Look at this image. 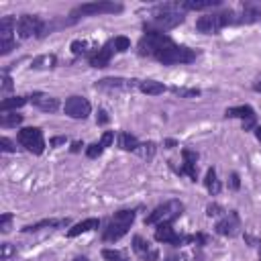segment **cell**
<instances>
[{"label":"cell","instance_id":"6da1fadb","mask_svg":"<svg viewBox=\"0 0 261 261\" xmlns=\"http://www.w3.org/2000/svg\"><path fill=\"white\" fill-rule=\"evenodd\" d=\"M139 53L153 57L163 65H181L196 59V51L177 45L171 37L163 33H145L139 41Z\"/></svg>","mask_w":261,"mask_h":261},{"label":"cell","instance_id":"7a4b0ae2","mask_svg":"<svg viewBox=\"0 0 261 261\" xmlns=\"http://www.w3.org/2000/svg\"><path fill=\"white\" fill-rule=\"evenodd\" d=\"M184 8L181 4H161L151 12V18L143 24L145 33H163L175 29L184 22Z\"/></svg>","mask_w":261,"mask_h":261},{"label":"cell","instance_id":"3957f363","mask_svg":"<svg viewBox=\"0 0 261 261\" xmlns=\"http://www.w3.org/2000/svg\"><path fill=\"white\" fill-rule=\"evenodd\" d=\"M226 24H241V14L234 10H222V12H212L206 16H200L196 22V29L204 35H212L218 33L220 29H224Z\"/></svg>","mask_w":261,"mask_h":261},{"label":"cell","instance_id":"277c9868","mask_svg":"<svg viewBox=\"0 0 261 261\" xmlns=\"http://www.w3.org/2000/svg\"><path fill=\"white\" fill-rule=\"evenodd\" d=\"M133 220H135V210H118V212H114V216L110 218L108 228L104 230L102 239H104L106 243L118 241L120 237H124V234L128 232Z\"/></svg>","mask_w":261,"mask_h":261},{"label":"cell","instance_id":"5b68a950","mask_svg":"<svg viewBox=\"0 0 261 261\" xmlns=\"http://www.w3.org/2000/svg\"><path fill=\"white\" fill-rule=\"evenodd\" d=\"M184 210V204L179 200H167L163 204H159L147 218H145V224H151V226H157V224H163V222H173Z\"/></svg>","mask_w":261,"mask_h":261},{"label":"cell","instance_id":"8992f818","mask_svg":"<svg viewBox=\"0 0 261 261\" xmlns=\"http://www.w3.org/2000/svg\"><path fill=\"white\" fill-rule=\"evenodd\" d=\"M122 12V4L118 2H88L80 4L77 8L71 10V16H96V14H116Z\"/></svg>","mask_w":261,"mask_h":261},{"label":"cell","instance_id":"52a82bcc","mask_svg":"<svg viewBox=\"0 0 261 261\" xmlns=\"http://www.w3.org/2000/svg\"><path fill=\"white\" fill-rule=\"evenodd\" d=\"M16 31L20 39H29V37H43L47 35V24L33 14H22L16 22Z\"/></svg>","mask_w":261,"mask_h":261},{"label":"cell","instance_id":"ba28073f","mask_svg":"<svg viewBox=\"0 0 261 261\" xmlns=\"http://www.w3.org/2000/svg\"><path fill=\"white\" fill-rule=\"evenodd\" d=\"M18 143H20L27 151H31V153H35V155H41V153L45 151L43 133H41V128H35V126L20 128V133H18Z\"/></svg>","mask_w":261,"mask_h":261},{"label":"cell","instance_id":"9c48e42d","mask_svg":"<svg viewBox=\"0 0 261 261\" xmlns=\"http://www.w3.org/2000/svg\"><path fill=\"white\" fill-rule=\"evenodd\" d=\"M155 241H159V243H169V245H173V247H179V245H184V243L196 241V237H194V234H177V232L173 230L171 222H163V224H157V228H155Z\"/></svg>","mask_w":261,"mask_h":261},{"label":"cell","instance_id":"30bf717a","mask_svg":"<svg viewBox=\"0 0 261 261\" xmlns=\"http://www.w3.org/2000/svg\"><path fill=\"white\" fill-rule=\"evenodd\" d=\"M65 114L71 116V118H86L90 114V102L84 98V96H71L65 100V106H63Z\"/></svg>","mask_w":261,"mask_h":261},{"label":"cell","instance_id":"8fae6325","mask_svg":"<svg viewBox=\"0 0 261 261\" xmlns=\"http://www.w3.org/2000/svg\"><path fill=\"white\" fill-rule=\"evenodd\" d=\"M239 228H241V218H239V214L234 210L224 214L222 220H218V224H216V232L224 234V237H234L239 232Z\"/></svg>","mask_w":261,"mask_h":261},{"label":"cell","instance_id":"7c38bea8","mask_svg":"<svg viewBox=\"0 0 261 261\" xmlns=\"http://www.w3.org/2000/svg\"><path fill=\"white\" fill-rule=\"evenodd\" d=\"M226 118H243L245 128H253L255 126V110L251 106H234V108H226L224 112Z\"/></svg>","mask_w":261,"mask_h":261},{"label":"cell","instance_id":"4fadbf2b","mask_svg":"<svg viewBox=\"0 0 261 261\" xmlns=\"http://www.w3.org/2000/svg\"><path fill=\"white\" fill-rule=\"evenodd\" d=\"M112 51H114V47H112V41H110V43H106L104 47L96 49L94 53H90V55H88V61H90V65H92V67H106V65L110 63Z\"/></svg>","mask_w":261,"mask_h":261},{"label":"cell","instance_id":"5bb4252c","mask_svg":"<svg viewBox=\"0 0 261 261\" xmlns=\"http://www.w3.org/2000/svg\"><path fill=\"white\" fill-rule=\"evenodd\" d=\"M133 249H135V253H137L143 261H157V259H159V253H157L155 249H151L149 243H147L143 237H139V234L133 239Z\"/></svg>","mask_w":261,"mask_h":261},{"label":"cell","instance_id":"9a60e30c","mask_svg":"<svg viewBox=\"0 0 261 261\" xmlns=\"http://www.w3.org/2000/svg\"><path fill=\"white\" fill-rule=\"evenodd\" d=\"M96 88L102 90H133L135 80H122V77H104L96 84Z\"/></svg>","mask_w":261,"mask_h":261},{"label":"cell","instance_id":"2e32d148","mask_svg":"<svg viewBox=\"0 0 261 261\" xmlns=\"http://www.w3.org/2000/svg\"><path fill=\"white\" fill-rule=\"evenodd\" d=\"M31 102H33L37 108L45 110V112H53V110H57V108H59V100H57V98L47 96V94H41V92L33 94V96H31Z\"/></svg>","mask_w":261,"mask_h":261},{"label":"cell","instance_id":"e0dca14e","mask_svg":"<svg viewBox=\"0 0 261 261\" xmlns=\"http://www.w3.org/2000/svg\"><path fill=\"white\" fill-rule=\"evenodd\" d=\"M181 155H184V167H181V173H188L192 179H196V177H198V167H196L198 153H196V151H190V149H184Z\"/></svg>","mask_w":261,"mask_h":261},{"label":"cell","instance_id":"ac0fdd59","mask_svg":"<svg viewBox=\"0 0 261 261\" xmlns=\"http://www.w3.org/2000/svg\"><path fill=\"white\" fill-rule=\"evenodd\" d=\"M98 224H100V220H98V218H86V220H82V222L73 224V226L67 230V237H77V234H82V232L94 230V228H98Z\"/></svg>","mask_w":261,"mask_h":261},{"label":"cell","instance_id":"d6986e66","mask_svg":"<svg viewBox=\"0 0 261 261\" xmlns=\"http://www.w3.org/2000/svg\"><path fill=\"white\" fill-rule=\"evenodd\" d=\"M218 4H220L218 0H188V2H181V8L184 10H206V8H214Z\"/></svg>","mask_w":261,"mask_h":261},{"label":"cell","instance_id":"ffe728a7","mask_svg":"<svg viewBox=\"0 0 261 261\" xmlns=\"http://www.w3.org/2000/svg\"><path fill=\"white\" fill-rule=\"evenodd\" d=\"M69 220L67 218H45V220H39V222H35V224H29V226H24V232H31V230H39V228H45V226H65Z\"/></svg>","mask_w":261,"mask_h":261},{"label":"cell","instance_id":"44dd1931","mask_svg":"<svg viewBox=\"0 0 261 261\" xmlns=\"http://www.w3.org/2000/svg\"><path fill=\"white\" fill-rule=\"evenodd\" d=\"M139 88H141V92H145L149 96H157V94L165 92V86L161 82H155V80H145V82L139 84Z\"/></svg>","mask_w":261,"mask_h":261},{"label":"cell","instance_id":"7402d4cb","mask_svg":"<svg viewBox=\"0 0 261 261\" xmlns=\"http://www.w3.org/2000/svg\"><path fill=\"white\" fill-rule=\"evenodd\" d=\"M139 145H141V143H139L130 133H124V130H122V133L118 135V147H120V149H124V151H137Z\"/></svg>","mask_w":261,"mask_h":261},{"label":"cell","instance_id":"603a6c76","mask_svg":"<svg viewBox=\"0 0 261 261\" xmlns=\"http://www.w3.org/2000/svg\"><path fill=\"white\" fill-rule=\"evenodd\" d=\"M204 186H206V190H208L210 194H218V192H220V181H218V177H216V169H214V167H210V169L206 171Z\"/></svg>","mask_w":261,"mask_h":261},{"label":"cell","instance_id":"cb8c5ba5","mask_svg":"<svg viewBox=\"0 0 261 261\" xmlns=\"http://www.w3.org/2000/svg\"><path fill=\"white\" fill-rule=\"evenodd\" d=\"M55 63H57V57L55 55H41V57L33 59L31 67L33 69H51V67H55Z\"/></svg>","mask_w":261,"mask_h":261},{"label":"cell","instance_id":"d4e9b609","mask_svg":"<svg viewBox=\"0 0 261 261\" xmlns=\"http://www.w3.org/2000/svg\"><path fill=\"white\" fill-rule=\"evenodd\" d=\"M29 100H27V96H14V98H4L2 100V104H0V108H2V112H8V110H16V108H20V106H24Z\"/></svg>","mask_w":261,"mask_h":261},{"label":"cell","instance_id":"484cf974","mask_svg":"<svg viewBox=\"0 0 261 261\" xmlns=\"http://www.w3.org/2000/svg\"><path fill=\"white\" fill-rule=\"evenodd\" d=\"M20 120H22L20 114H16V112H4L2 118H0V124L2 126H16V124H20Z\"/></svg>","mask_w":261,"mask_h":261},{"label":"cell","instance_id":"4316f807","mask_svg":"<svg viewBox=\"0 0 261 261\" xmlns=\"http://www.w3.org/2000/svg\"><path fill=\"white\" fill-rule=\"evenodd\" d=\"M102 257H104L106 261H128L126 255L120 253V251H116V249H104V251H102Z\"/></svg>","mask_w":261,"mask_h":261},{"label":"cell","instance_id":"83f0119b","mask_svg":"<svg viewBox=\"0 0 261 261\" xmlns=\"http://www.w3.org/2000/svg\"><path fill=\"white\" fill-rule=\"evenodd\" d=\"M137 153L141 155V157H145V159H151L153 155H155V143H141L139 145V149H137Z\"/></svg>","mask_w":261,"mask_h":261},{"label":"cell","instance_id":"f1b7e54d","mask_svg":"<svg viewBox=\"0 0 261 261\" xmlns=\"http://www.w3.org/2000/svg\"><path fill=\"white\" fill-rule=\"evenodd\" d=\"M16 255V249L10 245V243H2V247H0V259L2 261H8L10 257H14Z\"/></svg>","mask_w":261,"mask_h":261},{"label":"cell","instance_id":"f546056e","mask_svg":"<svg viewBox=\"0 0 261 261\" xmlns=\"http://www.w3.org/2000/svg\"><path fill=\"white\" fill-rule=\"evenodd\" d=\"M112 47H114V51L122 53V51H126V49L130 47V41H128L126 37H116V39L112 41Z\"/></svg>","mask_w":261,"mask_h":261},{"label":"cell","instance_id":"4dcf8cb0","mask_svg":"<svg viewBox=\"0 0 261 261\" xmlns=\"http://www.w3.org/2000/svg\"><path fill=\"white\" fill-rule=\"evenodd\" d=\"M88 47H90V45H88L86 41H73V43H71V51H73L75 55H86V53H88Z\"/></svg>","mask_w":261,"mask_h":261},{"label":"cell","instance_id":"1f68e13d","mask_svg":"<svg viewBox=\"0 0 261 261\" xmlns=\"http://www.w3.org/2000/svg\"><path fill=\"white\" fill-rule=\"evenodd\" d=\"M102 151H104V147H102L100 143H94V145H90V147H88V151H86V155H88L90 159H96V157H98V155H100Z\"/></svg>","mask_w":261,"mask_h":261},{"label":"cell","instance_id":"d6a6232c","mask_svg":"<svg viewBox=\"0 0 261 261\" xmlns=\"http://www.w3.org/2000/svg\"><path fill=\"white\" fill-rule=\"evenodd\" d=\"M206 214L212 218V216H222L224 214V208L220 206V204H210L208 208H206Z\"/></svg>","mask_w":261,"mask_h":261},{"label":"cell","instance_id":"836d02e7","mask_svg":"<svg viewBox=\"0 0 261 261\" xmlns=\"http://www.w3.org/2000/svg\"><path fill=\"white\" fill-rule=\"evenodd\" d=\"M112 141H114V133H112V130H106V133L102 135V139H100V145L106 149V147L112 145Z\"/></svg>","mask_w":261,"mask_h":261},{"label":"cell","instance_id":"e575fe53","mask_svg":"<svg viewBox=\"0 0 261 261\" xmlns=\"http://www.w3.org/2000/svg\"><path fill=\"white\" fill-rule=\"evenodd\" d=\"M173 94H177V96H186V98H190V96H198L200 92H198V90H186V88H173Z\"/></svg>","mask_w":261,"mask_h":261},{"label":"cell","instance_id":"d590c367","mask_svg":"<svg viewBox=\"0 0 261 261\" xmlns=\"http://www.w3.org/2000/svg\"><path fill=\"white\" fill-rule=\"evenodd\" d=\"M0 145H2V151H6V153H12L16 147H14V143L8 139V137H2L0 139Z\"/></svg>","mask_w":261,"mask_h":261},{"label":"cell","instance_id":"8d00e7d4","mask_svg":"<svg viewBox=\"0 0 261 261\" xmlns=\"http://www.w3.org/2000/svg\"><path fill=\"white\" fill-rule=\"evenodd\" d=\"M10 220H12V214H2V218H0V230H2V232H8Z\"/></svg>","mask_w":261,"mask_h":261},{"label":"cell","instance_id":"74e56055","mask_svg":"<svg viewBox=\"0 0 261 261\" xmlns=\"http://www.w3.org/2000/svg\"><path fill=\"white\" fill-rule=\"evenodd\" d=\"M12 88V82H10V77H8V73L4 71L2 73V92H8Z\"/></svg>","mask_w":261,"mask_h":261},{"label":"cell","instance_id":"f35d334b","mask_svg":"<svg viewBox=\"0 0 261 261\" xmlns=\"http://www.w3.org/2000/svg\"><path fill=\"white\" fill-rule=\"evenodd\" d=\"M239 186H241L239 175H237V173H230V188H232V190H239Z\"/></svg>","mask_w":261,"mask_h":261},{"label":"cell","instance_id":"ab89813d","mask_svg":"<svg viewBox=\"0 0 261 261\" xmlns=\"http://www.w3.org/2000/svg\"><path fill=\"white\" fill-rule=\"evenodd\" d=\"M98 122H100V124H106V122H108V114H106V110H98Z\"/></svg>","mask_w":261,"mask_h":261},{"label":"cell","instance_id":"60d3db41","mask_svg":"<svg viewBox=\"0 0 261 261\" xmlns=\"http://www.w3.org/2000/svg\"><path fill=\"white\" fill-rule=\"evenodd\" d=\"M61 143H65V137H55V139H51V145H61Z\"/></svg>","mask_w":261,"mask_h":261},{"label":"cell","instance_id":"b9f144b4","mask_svg":"<svg viewBox=\"0 0 261 261\" xmlns=\"http://www.w3.org/2000/svg\"><path fill=\"white\" fill-rule=\"evenodd\" d=\"M165 145H167V149H173V147H175V141H173V139H167Z\"/></svg>","mask_w":261,"mask_h":261},{"label":"cell","instance_id":"7bdbcfd3","mask_svg":"<svg viewBox=\"0 0 261 261\" xmlns=\"http://www.w3.org/2000/svg\"><path fill=\"white\" fill-rule=\"evenodd\" d=\"M255 137L261 141V126H255Z\"/></svg>","mask_w":261,"mask_h":261},{"label":"cell","instance_id":"ee69618b","mask_svg":"<svg viewBox=\"0 0 261 261\" xmlns=\"http://www.w3.org/2000/svg\"><path fill=\"white\" fill-rule=\"evenodd\" d=\"M80 147H82V143H73V147H71V151L75 153V151H80Z\"/></svg>","mask_w":261,"mask_h":261},{"label":"cell","instance_id":"f6af8a7d","mask_svg":"<svg viewBox=\"0 0 261 261\" xmlns=\"http://www.w3.org/2000/svg\"><path fill=\"white\" fill-rule=\"evenodd\" d=\"M73 261H90V259H88V257H75Z\"/></svg>","mask_w":261,"mask_h":261},{"label":"cell","instance_id":"bcb514c9","mask_svg":"<svg viewBox=\"0 0 261 261\" xmlns=\"http://www.w3.org/2000/svg\"><path fill=\"white\" fill-rule=\"evenodd\" d=\"M255 90H257V92H261V80H259V82L255 84Z\"/></svg>","mask_w":261,"mask_h":261}]
</instances>
